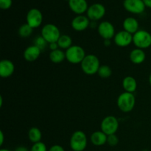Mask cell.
<instances>
[{"label":"cell","mask_w":151,"mask_h":151,"mask_svg":"<svg viewBox=\"0 0 151 151\" xmlns=\"http://www.w3.org/2000/svg\"><path fill=\"white\" fill-rule=\"evenodd\" d=\"M100 66L101 65L98 58L92 54L86 55L85 58L81 63L83 72L88 75H93L97 73Z\"/></svg>","instance_id":"6da1fadb"},{"label":"cell","mask_w":151,"mask_h":151,"mask_svg":"<svg viewBox=\"0 0 151 151\" xmlns=\"http://www.w3.org/2000/svg\"><path fill=\"white\" fill-rule=\"evenodd\" d=\"M117 106L121 111L128 113L134 109L136 104V97L133 93L125 92L119 94L117 98Z\"/></svg>","instance_id":"7a4b0ae2"},{"label":"cell","mask_w":151,"mask_h":151,"mask_svg":"<svg viewBox=\"0 0 151 151\" xmlns=\"http://www.w3.org/2000/svg\"><path fill=\"white\" fill-rule=\"evenodd\" d=\"M66 59L72 64L81 63L86 57L85 50L78 45H72L65 52Z\"/></svg>","instance_id":"3957f363"},{"label":"cell","mask_w":151,"mask_h":151,"mask_svg":"<svg viewBox=\"0 0 151 151\" xmlns=\"http://www.w3.org/2000/svg\"><path fill=\"white\" fill-rule=\"evenodd\" d=\"M133 43L137 48L147 49L151 46V34L145 29H139L133 35Z\"/></svg>","instance_id":"277c9868"},{"label":"cell","mask_w":151,"mask_h":151,"mask_svg":"<svg viewBox=\"0 0 151 151\" xmlns=\"http://www.w3.org/2000/svg\"><path fill=\"white\" fill-rule=\"evenodd\" d=\"M41 36L47 41L48 44L57 42L60 37L59 28L53 24L49 23L44 25L41 29Z\"/></svg>","instance_id":"5b68a950"},{"label":"cell","mask_w":151,"mask_h":151,"mask_svg":"<svg viewBox=\"0 0 151 151\" xmlns=\"http://www.w3.org/2000/svg\"><path fill=\"white\" fill-rule=\"evenodd\" d=\"M87 137L82 131H76L70 138V147L73 151H83L87 146Z\"/></svg>","instance_id":"8992f818"},{"label":"cell","mask_w":151,"mask_h":151,"mask_svg":"<svg viewBox=\"0 0 151 151\" xmlns=\"http://www.w3.org/2000/svg\"><path fill=\"white\" fill-rule=\"evenodd\" d=\"M100 128L107 136L115 134L119 128V121L114 116H107L102 121Z\"/></svg>","instance_id":"52a82bcc"},{"label":"cell","mask_w":151,"mask_h":151,"mask_svg":"<svg viewBox=\"0 0 151 151\" xmlns=\"http://www.w3.org/2000/svg\"><path fill=\"white\" fill-rule=\"evenodd\" d=\"M27 24L32 28L39 27L43 22V14L40 10L37 8H32L27 13Z\"/></svg>","instance_id":"ba28073f"},{"label":"cell","mask_w":151,"mask_h":151,"mask_svg":"<svg viewBox=\"0 0 151 151\" xmlns=\"http://www.w3.org/2000/svg\"><path fill=\"white\" fill-rule=\"evenodd\" d=\"M86 13L87 16L90 20L97 22L105 16L106 7L100 3H94L88 7Z\"/></svg>","instance_id":"9c48e42d"},{"label":"cell","mask_w":151,"mask_h":151,"mask_svg":"<svg viewBox=\"0 0 151 151\" xmlns=\"http://www.w3.org/2000/svg\"><path fill=\"white\" fill-rule=\"evenodd\" d=\"M97 31L100 37L104 40L111 39L114 38L115 35V28L112 23L108 21H104L101 23L99 24L97 26Z\"/></svg>","instance_id":"30bf717a"},{"label":"cell","mask_w":151,"mask_h":151,"mask_svg":"<svg viewBox=\"0 0 151 151\" xmlns=\"http://www.w3.org/2000/svg\"><path fill=\"white\" fill-rule=\"evenodd\" d=\"M123 6L127 11L134 14L142 13L146 7L143 0H124Z\"/></svg>","instance_id":"8fae6325"},{"label":"cell","mask_w":151,"mask_h":151,"mask_svg":"<svg viewBox=\"0 0 151 151\" xmlns=\"http://www.w3.org/2000/svg\"><path fill=\"white\" fill-rule=\"evenodd\" d=\"M114 41L119 47H126L133 43V35L125 30H122L116 33Z\"/></svg>","instance_id":"7c38bea8"},{"label":"cell","mask_w":151,"mask_h":151,"mask_svg":"<svg viewBox=\"0 0 151 151\" xmlns=\"http://www.w3.org/2000/svg\"><path fill=\"white\" fill-rule=\"evenodd\" d=\"M72 27L77 32L86 30L90 25V19L84 15H78L72 21Z\"/></svg>","instance_id":"4fadbf2b"},{"label":"cell","mask_w":151,"mask_h":151,"mask_svg":"<svg viewBox=\"0 0 151 151\" xmlns=\"http://www.w3.org/2000/svg\"><path fill=\"white\" fill-rule=\"evenodd\" d=\"M15 71V66L11 60L4 59L0 62V76L2 78H10Z\"/></svg>","instance_id":"5bb4252c"},{"label":"cell","mask_w":151,"mask_h":151,"mask_svg":"<svg viewBox=\"0 0 151 151\" xmlns=\"http://www.w3.org/2000/svg\"><path fill=\"white\" fill-rule=\"evenodd\" d=\"M69 7L78 15H82L88 8L86 0H69Z\"/></svg>","instance_id":"9a60e30c"},{"label":"cell","mask_w":151,"mask_h":151,"mask_svg":"<svg viewBox=\"0 0 151 151\" xmlns=\"http://www.w3.org/2000/svg\"><path fill=\"white\" fill-rule=\"evenodd\" d=\"M41 50L35 45L29 46L27 47L24 52V58L28 62H33L38 58L41 53Z\"/></svg>","instance_id":"2e32d148"},{"label":"cell","mask_w":151,"mask_h":151,"mask_svg":"<svg viewBox=\"0 0 151 151\" xmlns=\"http://www.w3.org/2000/svg\"><path fill=\"white\" fill-rule=\"evenodd\" d=\"M124 30L134 35L139 30V22L137 19L134 17H128L122 23Z\"/></svg>","instance_id":"e0dca14e"},{"label":"cell","mask_w":151,"mask_h":151,"mask_svg":"<svg viewBox=\"0 0 151 151\" xmlns=\"http://www.w3.org/2000/svg\"><path fill=\"white\" fill-rule=\"evenodd\" d=\"M129 58L131 61L134 64H141L145 60L146 54L144 50L136 48L130 52Z\"/></svg>","instance_id":"ac0fdd59"},{"label":"cell","mask_w":151,"mask_h":151,"mask_svg":"<svg viewBox=\"0 0 151 151\" xmlns=\"http://www.w3.org/2000/svg\"><path fill=\"white\" fill-rule=\"evenodd\" d=\"M108 136L103 131H97L93 133L90 137L91 142L95 146H103L107 143Z\"/></svg>","instance_id":"d6986e66"},{"label":"cell","mask_w":151,"mask_h":151,"mask_svg":"<svg viewBox=\"0 0 151 151\" xmlns=\"http://www.w3.org/2000/svg\"><path fill=\"white\" fill-rule=\"evenodd\" d=\"M122 87L126 92L134 93L137 90V80L132 76H127L122 81Z\"/></svg>","instance_id":"ffe728a7"},{"label":"cell","mask_w":151,"mask_h":151,"mask_svg":"<svg viewBox=\"0 0 151 151\" xmlns=\"http://www.w3.org/2000/svg\"><path fill=\"white\" fill-rule=\"evenodd\" d=\"M50 59L52 63H60L66 59V54L60 49L51 51L50 53Z\"/></svg>","instance_id":"44dd1931"},{"label":"cell","mask_w":151,"mask_h":151,"mask_svg":"<svg viewBox=\"0 0 151 151\" xmlns=\"http://www.w3.org/2000/svg\"><path fill=\"white\" fill-rule=\"evenodd\" d=\"M28 138L33 144L41 142L42 138V134L39 128L32 127L28 131Z\"/></svg>","instance_id":"7402d4cb"},{"label":"cell","mask_w":151,"mask_h":151,"mask_svg":"<svg viewBox=\"0 0 151 151\" xmlns=\"http://www.w3.org/2000/svg\"><path fill=\"white\" fill-rule=\"evenodd\" d=\"M57 43L58 44L59 49L66 50L72 46V39L69 35H61Z\"/></svg>","instance_id":"603a6c76"},{"label":"cell","mask_w":151,"mask_h":151,"mask_svg":"<svg viewBox=\"0 0 151 151\" xmlns=\"http://www.w3.org/2000/svg\"><path fill=\"white\" fill-rule=\"evenodd\" d=\"M32 32H33V28L31 27L27 23L22 24L19 29V35L22 38H28L32 35Z\"/></svg>","instance_id":"cb8c5ba5"},{"label":"cell","mask_w":151,"mask_h":151,"mask_svg":"<svg viewBox=\"0 0 151 151\" xmlns=\"http://www.w3.org/2000/svg\"><path fill=\"white\" fill-rule=\"evenodd\" d=\"M97 74L102 78H109L111 76L112 70L110 66L107 65H101L99 68Z\"/></svg>","instance_id":"d4e9b609"},{"label":"cell","mask_w":151,"mask_h":151,"mask_svg":"<svg viewBox=\"0 0 151 151\" xmlns=\"http://www.w3.org/2000/svg\"><path fill=\"white\" fill-rule=\"evenodd\" d=\"M48 43L47 42L45 39L43 38L42 36H38L35 38L34 40V45H35L36 47H38L41 51L45 50V48L47 47V45Z\"/></svg>","instance_id":"484cf974"},{"label":"cell","mask_w":151,"mask_h":151,"mask_svg":"<svg viewBox=\"0 0 151 151\" xmlns=\"http://www.w3.org/2000/svg\"><path fill=\"white\" fill-rule=\"evenodd\" d=\"M29 151H47L46 145L42 142H39L33 144Z\"/></svg>","instance_id":"4316f807"},{"label":"cell","mask_w":151,"mask_h":151,"mask_svg":"<svg viewBox=\"0 0 151 151\" xmlns=\"http://www.w3.org/2000/svg\"><path fill=\"white\" fill-rule=\"evenodd\" d=\"M107 143L111 147H114V146L117 145L118 143H119V138L116 134L108 136Z\"/></svg>","instance_id":"83f0119b"},{"label":"cell","mask_w":151,"mask_h":151,"mask_svg":"<svg viewBox=\"0 0 151 151\" xmlns=\"http://www.w3.org/2000/svg\"><path fill=\"white\" fill-rule=\"evenodd\" d=\"M12 0H0V7L2 10H7L12 5Z\"/></svg>","instance_id":"f1b7e54d"},{"label":"cell","mask_w":151,"mask_h":151,"mask_svg":"<svg viewBox=\"0 0 151 151\" xmlns=\"http://www.w3.org/2000/svg\"><path fill=\"white\" fill-rule=\"evenodd\" d=\"M48 151H65V150L62 146L59 145H55L52 146Z\"/></svg>","instance_id":"f546056e"},{"label":"cell","mask_w":151,"mask_h":151,"mask_svg":"<svg viewBox=\"0 0 151 151\" xmlns=\"http://www.w3.org/2000/svg\"><path fill=\"white\" fill-rule=\"evenodd\" d=\"M49 47H50V49L51 50V51H54V50H58L59 48L58 44L57 42H54V43H51V44H49Z\"/></svg>","instance_id":"4dcf8cb0"},{"label":"cell","mask_w":151,"mask_h":151,"mask_svg":"<svg viewBox=\"0 0 151 151\" xmlns=\"http://www.w3.org/2000/svg\"><path fill=\"white\" fill-rule=\"evenodd\" d=\"M14 151H29V150L24 146H19V147H16Z\"/></svg>","instance_id":"1f68e13d"},{"label":"cell","mask_w":151,"mask_h":151,"mask_svg":"<svg viewBox=\"0 0 151 151\" xmlns=\"http://www.w3.org/2000/svg\"><path fill=\"white\" fill-rule=\"evenodd\" d=\"M4 134H3L2 131H0V145H2L3 143H4Z\"/></svg>","instance_id":"d6a6232c"},{"label":"cell","mask_w":151,"mask_h":151,"mask_svg":"<svg viewBox=\"0 0 151 151\" xmlns=\"http://www.w3.org/2000/svg\"><path fill=\"white\" fill-rule=\"evenodd\" d=\"M103 44H104L105 47H110L111 44V41L110 39L104 40V41H103Z\"/></svg>","instance_id":"836d02e7"},{"label":"cell","mask_w":151,"mask_h":151,"mask_svg":"<svg viewBox=\"0 0 151 151\" xmlns=\"http://www.w3.org/2000/svg\"><path fill=\"white\" fill-rule=\"evenodd\" d=\"M145 2V4L146 7H148L151 8V0H143Z\"/></svg>","instance_id":"e575fe53"},{"label":"cell","mask_w":151,"mask_h":151,"mask_svg":"<svg viewBox=\"0 0 151 151\" xmlns=\"http://www.w3.org/2000/svg\"><path fill=\"white\" fill-rule=\"evenodd\" d=\"M97 26V24H96V22H94V21H92L91 22H90V25L89 27H91V28H94V27H95Z\"/></svg>","instance_id":"d590c367"},{"label":"cell","mask_w":151,"mask_h":151,"mask_svg":"<svg viewBox=\"0 0 151 151\" xmlns=\"http://www.w3.org/2000/svg\"><path fill=\"white\" fill-rule=\"evenodd\" d=\"M2 104H3V98L1 96V97H0V107L2 106Z\"/></svg>","instance_id":"8d00e7d4"},{"label":"cell","mask_w":151,"mask_h":151,"mask_svg":"<svg viewBox=\"0 0 151 151\" xmlns=\"http://www.w3.org/2000/svg\"><path fill=\"white\" fill-rule=\"evenodd\" d=\"M149 83H150V85L151 86V73L150 74V76H149Z\"/></svg>","instance_id":"74e56055"},{"label":"cell","mask_w":151,"mask_h":151,"mask_svg":"<svg viewBox=\"0 0 151 151\" xmlns=\"http://www.w3.org/2000/svg\"><path fill=\"white\" fill-rule=\"evenodd\" d=\"M0 151H10V150H7V149H1Z\"/></svg>","instance_id":"f35d334b"}]
</instances>
